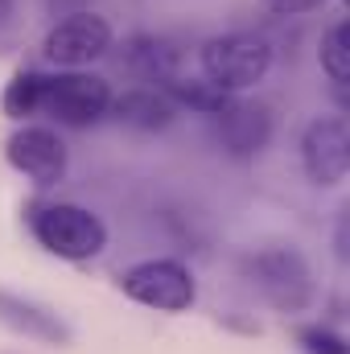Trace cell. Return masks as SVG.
Listing matches in <instances>:
<instances>
[{"label":"cell","mask_w":350,"mask_h":354,"mask_svg":"<svg viewBox=\"0 0 350 354\" xmlns=\"http://www.w3.org/2000/svg\"><path fill=\"white\" fill-rule=\"evenodd\" d=\"M107 79L87 75V71H58V75H42L37 91V115H50L62 128H91L107 115L111 107Z\"/></svg>","instance_id":"cell-4"},{"label":"cell","mask_w":350,"mask_h":354,"mask_svg":"<svg viewBox=\"0 0 350 354\" xmlns=\"http://www.w3.org/2000/svg\"><path fill=\"white\" fill-rule=\"evenodd\" d=\"M322 4L326 0H260V8L268 17H301V12H313Z\"/></svg>","instance_id":"cell-16"},{"label":"cell","mask_w":350,"mask_h":354,"mask_svg":"<svg viewBox=\"0 0 350 354\" xmlns=\"http://www.w3.org/2000/svg\"><path fill=\"white\" fill-rule=\"evenodd\" d=\"M107 50H111V25L99 12H75V17L54 21L42 41V58L62 71H83L91 62H99Z\"/></svg>","instance_id":"cell-7"},{"label":"cell","mask_w":350,"mask_h":354,"mask_svg":"<svg viewBox=\"0 0 350 354\" xmlns=\"http://www.w3.org/2000/svg\"><path fill=\"white\" fill-rule=\"evenodd\" d=\"M297 346L305 354H350V342L342 330L326 326V322H309L297 330Z\"/></svg>","instance_id":"cell-15"},{"label":"cell","mask_w":350,"mask_h":354,"mask_svg":"<svg viewBox=\"0 0 350 354\" xmlns=\"http://www.w3.org/2000/svg\"><path fill=\"white\" fill-rule=\"evenodd\" d=\"M25 227H29V235L37 239L42 252H50L58 260H71V264L95 260L107 248L103 218L87 206H79V202H54V198L50 202H29Z\"/></svg>","instance_id":"cell-1"},{"label":"cell","mask_w":350,"mask_h":354,"mask_svg":"<svg viewBox=\"0 0 350 354\" xmlns=\"http://www.w3.org/2000/svg\"><path fill=\"white\" fill-rule=\"evenodd\" d=\"M0 326L21 334V338H33V342H50V346H66L75 338L71 322L37 301V297H25V292H12V288H0Z\"/></svg>","instance_id":"cell-10"},{"label":"cell","mask_w":350,"mask_h":354,"mask_svg":"<svg viewBox=\"0 0 350 354\" xmlns=\"http://www.w3.org/2000/svg\"><path fill=\"white\" fill-rule=\"evenodd\" d=\"M243 276L260 292L264 305L276 309V313H284V317H297V313L313 309V301H317L313 268L288 243H268L260 252H252L243 260Z\"/></svg>","instance_id":"cell-2"},{"label":"cell","mask_w":350,"mask_h":354,"mask_svg":"<svg viewBox=\"0 0 350 354\" xmlns=\"http://www.w3.org/2000/svg\"><path fill=\"white\" fill-rule=\"evenodd\" d=\"M301 169L309 185L334 189L350 169V132L342 115H317L301 132Z\"/></svg>","instance_id":"cell-8"},{"label":"cell","mask_w":350,"mask_h":354,"mask_svg":"<svg viewBox=\"0 0 350 354\" xmlns=\"http://www.w3.org/2000/svg\"><path fill=\"white\" fill-rule=\"evenodd\" d=\"M37 91H42V71H21L8 79V87L0 95L4 115L8 120H33L37 115Z\"/></svg>","instance_id":"cell-14"},{"label":"cell","mask_w":350,"mask_h":354,"mask_svg":"<svg viewBox=\"0 0 350 354\" xmlns=\"http://www.w3.org/2000/svg\"><path fill=\"white\" fill-rule=\"evenodd\" d=\"M95 0H46V12H54L58 21L62 17H75V12H91Z\"/></svg>","instance_id":"cell-18"},{"label":"cell","mask_w":350,"mask_h":354,"mask_svg":"<svg viewBox=\"0 0 350 354\" xmlns=\"http://www.w3.org/2000/svg\"><path fill=\"white\" fill-rule=\"evenodd\" d=\"M206 124H210L214 145L227 157H235V161L260 157L264 149L272 145V128H276L268 103L248 99V95H223V103L206 115Z\"/></svg>","instance_id":"cell-6"},{"label":"cell","mask_w":350,"mask_h":354,"mask_svg":"<svg viewBox=\"0 0 350 354\" xmlns=\"http://www.w3.org/2000/svg\"><path fill=\"white\" fill-rule=\"evenodd\" d=\"M202 79L223 95H243L272 71V41L260 33H219L198 50Z\"/></svg>","instance_id":"cell-3"},{"label":"cell","mask_w":350,"mask_h":354,"mask_svg":"<svg viewBox=\"0 0 350 354\" xmlns=\"http://www.w3.org/2000/svg\"><path fill=\"white\" fill-rule=\"evenodd\" d=\"M120 288H124L128 301H136L145 309H157V313H185L198 301L194 272L181 264V260H169V256L132 264L120 276Z\"/></svg>","instance_id":"cell-5"},{"label":"cell","mask_w":350,"mask_h":354,"mask_svg":"<svg viewBox=\"0 0 350 354\" xmlns=\"http://www.w3.org/2000/svg\"><path fill=\"white\" fill-rule=\"evenodd\" d=\"M330 248H334V260H338V268H347L350 252H347V206L334 214V235H330Z\"/></svg>","instance_id":"cell-17"},{"label":"cell","mask_w":350,"mask_h":354,"mask_svg":"<svg viewBox=\"0 0 350 354\" xmlns=\"http://www.w3.org/2000/svg\"><path fill=\"white\" fill-rule=\"evenodd\" d=\"M347 21H330V29L322 33V46H317V58H322V75L330 83V95L338 107H347Z\"/></svg>","instance_id":"cell-13"},{"label":"cell","mask_w":350,"mask_h":354,"mask_svg":"<svg viewBox=\"0 0 350 354\" xmlns=\"http://www.w3.org/2000/svg\"><path fill=\"white\" fill-rule=\"evenodd\" d=\"M4 161L21 177L37 181V185H58L71 169V153L62 145V136L54 128L42 124H25L4 140Z\"/></svg>","instance_id":"cell-9"},{"label":"cell","mask_w":350,"mask_h":354,"mask_svg":"<svg viewBox=\"0 0 350 354\" xmlns=\"http://www.w3.org/2000/svg\"><path fill=\"white\" fill-rule=\"evenodd\" d=\"M107 115L120 120L132 132H165L177 120V107L161 87H128L120 95H111Z\"/></svg>","instance_id":"cell-12"},{"label":"cell","mask_w":350,"mask_h":354,"mask_svg":"<svg viewBox=\"0 0 350 354\" xmlns=\"http://www.w3.org/2000/svg\"><path fill=\"white\" fill-rule=\"evenodd\" d=\"M17 17V0H0V29H8Z\"/></svg>","instance_id":"cell-19"},{"label":"cell","mask_w":350,"mask_h":354,"mask_svg":"<svg viewBox=\"0 0 350 354\" xmlns=\"http://www.w3.org/2000/svg\"><path fill=\"white\" fill-rule=\"evenodd\" d=\"M120 62L132 79H140V87H169L181 79V50L161 33H132L120 46Z\"/></svg>","instance_id":"cell-11"}]
</instances>
